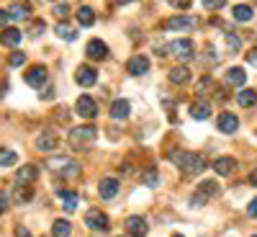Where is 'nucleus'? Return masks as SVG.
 Instances as JSON below:
<instances>
[{
  "label": "nucleus",
  "instance_id": "obj_1",
  "mask_svg": "<svg viewBox=\"0 0 257 237\" xmlns=\"http://www.w3.org/2000/svg\"><path fill=\"white\" fill-rule=\"evenodd\" d=\"M173 163L180 168V173H185V176H198V173H203V170H206L203 155L188 152V149H178V152L173 155Z\"/></svg>",
  "mask_w": 257,
  "mask_h": 237
},
{
  "label": "nucleus",
  "instance_id": "obj_2",
  "mask_svg": "<svg viewBox=\"0 0 257 237\" xmlns=\"http://www.w3.org/2000/svg\"><path fill=\"white\" fill-rule=\"evenodd\" d=\"M98 139V129L93 124H82V126H72L70 134H67V142L72 149H90Z\"/></svg>",
  "mask_w": 257,
  "mask_h": 237
},
{
  "label": "nucleus",
  "instance_id": "obj_3",
  "mask_svg": "<svg viewBox=\"0 0 257 237\" xmlns=\"http://www.w3.org/2000/svg\"><path fill=\"white\" fill-rule=\"evenodd\" d=\"M47 168L52 170V173L62 176V178H77V176H80V165H77L72 157H67V155H57V157H49Z\"/></svg>",
  "mask_w": 257,
  "mask_h": 237
},
{
  "label": "nucleus",
  "instance_id": "obj_4",
  "mask_svg": "<svg viewBox=\"0 0 257 237\" xmlns=\"http://www.w3.org/2000/svg\"><path fill=\"white\" fill-rule=\"evenodd\" d=\"M157 54H173L175 59H193V54H196V47H193L190 39H173V44L170 47H157L155 49Z\"/></svg>",
  "mask_w": 257,
  "mask_h": 237
},
{
  "label": "nucleus",
  "instance_id": "obj_5",
  "mask_svg": "<svg viewBox=\"0 0 257 237\" xmlns=\"http://www.w3.org/2000/svg\"><path fill=\"white\" fill-rule=\"evenodd\" d=\"M216 193H219V183L216 181H201L198 183V191L190 196V204L193 206H203L211 196H216Z\"/></svg>",
  "mask_w": 257,
  "mask_h": 237
},
{
  "label": "nucleus",
  "instance_id": "obj_6",
  "mask_svg": "<svg viewBox=\"0 0 257 237\" xmlns=\"http://www.w3.org/2000/svg\"><path fill=\"white\" fill-rule=\"evenodd\" d=\"M47 83H49V72H47L44 64H34V67L26 72V85L34 88V91H44Z\"/></svg>",
  "mask_w": 257,
  "mask_h": 237
},
{
  "label": "nucleus",
  "instance_id": "obj_7",
  "mask_svg": "<svg viewBox=\"0 0 257 237\" xmlns=\"http://www.w3.org/2000/svg\"><path fill=\"white\" fill-rule=\"evenodd\" d=\"M57 144H59V139H57V132H52V129L39 132V137H36V142H34V147L39 149V152H54Z\"/></svg>",
  "mask_w": 257,
  "mask_h": 237
},
{
  "label": "nucleus",
  "instance_id": "obj_8",
  "mask_svg": "<svg viewBox=\"0 0 257 237\" xmlns=\"http://www.w3.org/2000/svg\"><path fill=\"white\" fill-rule=\"evenodd\" d=\"M75 111H77V116H82V119H95V116H98V103H95L90 96H80V98L75 101Z\"/></svg>",
  "mask_w": 257,
  "mask_h": 237
},
{
  "label": "nucleus",
  "instance_id": "obj_9",
  "mask_svg": "<svg viewBox=\"0 0 257 237\" xmlns=\"http://www.w3.org/2000/svg\"><path fill=\"white\" fill-rule=\"evenodd\" d=\"M85 224H88L90 229H95V232H108V217L100 211V209H90L88 214H85Z\"/></svg>",
  "mask_w": 257,
  "mask_h": 237
},
{
  "label": "nucleus",
  "instance_id": "obj_10",
  "mask_svg": "<svg viewBox=\"0 0 257 237\" xmlns=\"http://www.w3.org/2000/svg\"><path fill=\"white\" fill-rule=\"evenodd\" d=\"M193 26H196V21H193L190 16H173L162 24L165 31H190Z\"/></svg>",
  "mask_w": 257,
  "mask_h": 237
},
{
  "label": "nucleus",
  "instance_id": "obj_11",
  "mask_svg": "<svg viewBox=\"0 0 257 237\" xmlns=\"http://www.w3.org/2000/svg\"><path fill=\"white\" fill-rule=\"evenodd\" d=\"M75 80H77L80 88H93V85L98 83V72H95V67H90V64H82V67H77V72H75Z\"/></svg>",
  "mask_w": 257,
  "mask_h": 237
},
{
  "label": "nucleus",
  "instance_id": "obj_12",
  "mask_svg": "<svg viewBox=\"0 0 257 237\" xmlns=\"http://www.w3.org/2000/svg\"><path fill=\"white\" fill-rule=\"evenodd\" d=\"M216 129H219L221 134H234L239 129V119L234 116V114H229V111H224V114L216 116Z\"/></svg>",
  "mask_w": 257,
  "mask_h": 237
},
{
  "label": "nucleus",
  "instance_id": "obj_13",
  "mask_svg": "<svg viewBox=\"0 0 257 237\" xmlns=\"http://www.w3.org/2000/svg\"><path fill=\"white\" fill-rule=\"evenodd\" d=\"M118 191H121V181L118 178H103L98 183V193H100V199H105V201H111L113 196H118Z\"/></svg>",
  "mask_w": 257,
  "mask_h": 237
},
{
  "label": "nucleus",
  "instance_id": "obj_14",
  "mask_svg": "<svg viewBox=\"0 0 257 237\" xmlns=\"http://www.w3.org/2000/svg\"><path fill=\"white\" fill-rule=\"evenodd\" d=\"M126 232L132 234V237H147L149 224H147L144 217H128V219H126Z\"/></svg>",
  "mask_w": 257,
  "mask_h": 237
},
{
  "label": "nucleus",
  "instance_id": "obj_15",
  "mask_svg": "<svg viewBox=\"0 0 257 237\" xmlns=\"http://www.w3.org/2000/svg\"><path fill=\"white\" fill-rule=\"evenodd\" d=\"M36 178H39V168L24 165V168H18V173H16V186H31Z\"/></svg>",
  "mask_w": 257,
  "mask_h": 237
},
{
  "label": "nucleus",
  "instance_id": "obj_16",
  "mask_svg": "<svg viewBox=\"0 0 257 237\" xmlns=\"http://www.w3.org/2000/svg\"><path fill=\"white\" fill-rule=\"evenodd\" d=\"M211 168L216 170V176H231L234 170H237V160L229 157V155H224V157H216V160H213Z\"/></svg>",
  "mask_w": 257,
  "mask_h": 237
},
{
  "label": "nucleus",
  "instance_id": "obj_17",
  "mask_svg": "<svg viewBox=\"0 0 257 237\" xmlns=\"http://www.w3.org/2000/svg\"><path fill=\"white\" fill-rule=\"evenodd\" d=\"M224 83L229 85V88H242V85L247 83V72L242 67H229L226 75H224Z\"/></svg>",
  "mask_w": 257,
  "mask_h": 237
},
{
  "label": "nucleus",
  "instance_id": "obj_18",
  "mask_svg": "<svg viewBox=\"0 0 257 237\" xmlns=\"http://www.w3.org/2000/svg\"><path fill=\"white\" fill-rule=\"evenodd\" d=\"M190 116L196 119V121H206V119L211 116V103L203 101V98L193 101V103H190Z\"/></svg>",
  "mask_w": 257,
  "mask_h": 237
},
{
  "label": "nucleus",
  "instance_id": "obj_19",
  "mask_svg": "<svg viewBox=\"0 0 257 237\" xmlns=\"http://www.w3.org/2000/svg\"><path fill=\"white\" fill-rule=\"evenodd\" d=\"M21 34L16 26H8V29H3V34H0V44L3 47H8V49H16L18 44H21Z\"/></svg>",
  "mask_w": 257,
  "mask_h": 237
},
{
  "label": "nucleus",
  "instance_id": "obj_20",
  "mask_svg": "<svg viewBox=\"0 0 257 237\" xmlns=\"http://www.w3.org/2000/svg\"><path fill=\"white\" fill-rule=\"evenodd\" d=\"M85 52H88L90 59H105V57H108V47H105L103 39H90V41H88V49H85Z\"/></svg>",
  "mask_w": 257,
  "mask_h": 237
},
{
  "label": "nucleus",
  "instance_id": "obj_21",
  "mask_svg": "<svg viewBox=\"0 0 257 237\" xmlns=\"http://www.w3.org/2000/svg\"><path fill=\"white\" fill-rule=\"evenodd\" d=\"M126 70L132 72V75H147V72H149V59H147L144 54H137V57L128 59Z\"/></svg>",
  "mask_w": 257,
  "mask_h": 237
},
{
  "label": "nucleus",
  "instance_id": "obj_22",
  "mask_svg": "<svg viewBox=\"0 0 257 237\" xmlns=\"http://www.w3.org/2000/svg\"><path fill=\"white\" fill-rule=\"evenodd\" d=\"M128 114H132V103H128L126 98H116L113 103H111V119H126Z\"/></svg>",
  "mask_w": 257,
  "mask_h": 237
},
{
  "label": "nucleus",
  "instance_id": "obj_23",
  "mask_svg": "<svg viewBox=\"0 0 257 237\" xmlns=\"http://www.w3.org/2000/svg\"><path fill=\"white\" fill-rule=\"evenodd\" d=\"M231 16H234V21H237V24H247V21L254 18V11H252V6H247V3H237V6L231 8Z\"/></svg>",
  "mask_w": 257,
  "mask_h": 237
},
{
  "label": "nucleus",
  "instance_id": "obj_24",
  "mask_svg": "<svg viewBox=\"0 0 257 237\" xmlns=\"http://www.w3.org/2000/svg\"><path fill=\"white\" fill-rule=\"evenodd\" d=\"M170 83H173V85H185V83H190V70L185 67V64H178V67H173V70H170Z\"/></svg>",
  "mask_w": 257,
  "mask_h": 237
},
{
  "label": "nucleus",
  "instance_id": "obj_25",
  "mask_svg": "<svg viewBox=\"0 0 257 237\" xmlns=\"http://www.w3.org/2000/svg\"><path fill=\"white\" fill-rule=\"evenodd\" d=\"M31 13H34V8L26 6V3H11V8H8V16L16 18V21H29Z\"/></svg>",
  "mask_w": 257,
  "mask_h": 237
},
{
  "label": "nucleus",
  "instance_id": "obj_26",
  "mask_svg": "<svg viewBox=\"0 0 257 237\" xmlns=\"http://www.w3.org/2000/svg\"><path fill=\"white\" fill-rule=\"evenodd\" d=\"M57 193H59V199L64 201V204H62V209L67 211V214H72V211L77 209V201H80V199H77V193H72V191H62V188H59Z\"/></svg>",
  "mask_w": 257,
  "mask_h": 237
},
{
  "label": "nucleus",
  "instance_id": "obj_27",
  "mask_svg": "<svg viewBox=\"0 0 257 237\" xmlns=\"http://www.w3.org/2000/svg\"><path fill=\"white\" fill-rule=\"evenodd\" d=\"M54 34H57L62 41H75V39H77V29L70 26V24H64V21L54 26Z\"/></svg>",
  "mask_w": 257,
  "mask_h": 237
},
{
  "label": "nucleus",
  "instance_id": "obj_28",
  "mask_svg": "<svg viewBox=\"0 0 257 237\" xmlns=\"http://www.w3.org/2000/svg\"><path fill=\"white\" fill-rule=\"evenodd\" d=\"M13 199L18 204H31L34 201V188L31 186H16L13 188Z\"/></svg>",
  "mask_w": 257,
  "mask_h": 237
},
{
  "label": "nucleus",
  "instance_id": "obj_29",
  "mask_svg": "<svg viewBox=\"0 0 257 237\" xmlns=\"http://www.w3.org/2000/svg\"><path fill=\"white\" fill-rule=\"evenodd\" d=\"M77 24L80 26H93L95 24V13H93L90 6H80L77 8Z\"/></svg>",
  "mask_w": 257,
  "mask_h": 237
},
{
  "label": "nucleus",
  "instance_id": "obj_30",
  "mask_svg": "<svg viewBox=\"0 0 257 237\" xmlns=\"http://www.w3.org/2000/svg\"><path fill=\"white\" fill-rule=\"evenodd\" d=\"M237 103L242 106V109H252V106L257 103V91H239L237 93Z\"/></svg>",
  "mask_w": 257,
  "mask_h": 237
},
{
  "label": "nucleus",
  "instance_id": "obj_31",
  "mask_svg": "<svg viewBox=\"0 0 257 237\" xmlns=\"http://www.w3.org/2000/svg\"><path fill=\"white\" fill-rule=\"evenodd\" d=\"M70 232H72V224L67 219H57L52 224V237H70Z\"/></svg>",
  "mask_w": 257,
  "mask_h": 237
},
{
  "label": "nucleus",
  "instance_id": "obj_32",
  "mask_svg": "<svg viewBox=\"0 0 257 237\" xmlns=\"http://www.w3.org/2000/svg\"><path fill=\"white\" fill-rule=\"evenodd\" d=\"M18 163V155L8 147H0V168H13Z\"/></svg>",
  "mask_w": 257,
  "mask_h": 237
},
{
  "label": "nucleus",
  "instance_id": "obj_33",
  "mask_svg": "<svg viewBox=\"0 0 257 237\" xmlns=\"http://www.w3.org/2000/svg\"><path fill=\"white\" fill-rule=\"evenodd\" d=\"M226 47H229V52H239V47H242V36H239V34H234V31H226Z\"/></svg>",
  "mask_w": 257,
  "mask_h": 237
},
{
  "label": "nucleus",
  "instance_id": "obj_34",
  "mask_svg": "<svg viewBox=\"0 0 257 237\" xmlns=\"http://www.w3.org/2000/svg\"><path fill=\"white\" fill-rule=\"evenodd\" d=\"M144 186H149V188H157V186H160L157 170H147V173H144Z\"/></svg>",
  "mask_w": 257,
  "mask_h": 237
},
{
  "label": "nucleus",
  "instance_id": "obj_35",
  "mask_svg": "<svg viewBox=\"0 0 257 237\" xmlns=\"http://www.w3.org/2000/svg\"><path fill=\"white\" fill-rule=\"evenodd\" d=\"M24 62H26V54H24V52H13L11 59H8L11 67H24Z\"/></svg>",
  "mask_w": 257,
  "mask_h": 237
},
{
  "label": "nucleus",
  "instance_id": "obj_36",
  "mask_svg": "<svg viewBox=\"0 0 257 237\" xmlns=\"http://www.w3.org/2000/svg\"><path fill=\"white\" fill-rule=\"evenodd\" d=\"M211 88H213V77H211V75H203L201 83H198V96H203V93L211 91Z\"/></svg>",
  "mask_w": 257,
  "mask_h": 237
},
{
  "label": "nucleus",
  "instance_id": "obj_37",
  "mask_svg": "<svg viewBox=\"0 0 257 237\" xmlns=\"http://www.w3.org/2000/svg\"><path fill=\"white\" fill-rule=\"evenodd\" d=\"M203 57H206L203 62H208V64H216V62H219V52H216V49H213L211 44L206 47V52H203Z\"/></svg>",
  "mask_w": 257,
  "mask_h": 237
},
{
  "label": "nucleus",
  "instance_id": "obj_38",
  "mask_svg": "<svg viewBox=\"0 0 257 237\" xmlns=\"http://www.w3.org/2000/svg\"><path fill=\"white\" fill-rule=\"evenodd\" d=\"M11 206V193L8 191H0V214H6Z\"/></svg>",
  "mask_w": 257,
  "mask_h": 237
},
{
  "label": "nucleus",
  "instance_id": "obj_39",
  "mask_svg": "<svg viewBox=\"0 0 257 237\" xmlns=\"http://www.w3.org/2000/svg\"><path fill=\"white\" fill-rule=\"evenodd\" d=\"M52 11L59 16V18H64L67 16V11H70V6H64V3H57V6H52Z\"/></svg>",
  "mask_w": 257,
  "mask_h": 237
},
{
  "label": "nucleus",
  "instance_id": "obj_40",
  "mask_svg": "<svg viewBox=\"0 0 257 237\" xmlns=\"http://www.w3.org/2000/svg\"><path fill=\"white\" fill-rule=\"evenodd\" d=\"M247 214H249L252 219H257V199H252V201L247 204Z\"/></svg>",
  "mask_w": 257,
  "mask_h": 237
},
{
  "label": "nucleus",
  "instance_id": "obj_41",
  "mask_svg": "<svg viewBox=\"0 0 257 237\" xmlns=\"http://www.w3.org/2000/svg\"><path fill=\"white\" fill-rule=\"evenodd\" d=\"M8 21H11L8 11H3V8H0V29H8Z\"/></svg>",
  "mask_w": 257,
  "mask_h": 237
},
{
  "label": "nucleus",
  "instance_id": "obj_42",
  "mask_svg": "<svg viewBox=\"0 0 257 237\" xmlns=\"http://www.w3.org/2000/svg\"><path fill=\"white\" fill-rule=\"evenodd\" d=\"M247 62H249V64H254V67H257V47L247 52Z\"/></svg>",
  "mask_w": 257,
  "mask_h": 237
},
{
  "label": "nucleus",
  "instance_id": "obj_43",
  "mask_svg": "<svg viewBox=\"0 0 257 237\" xmlns=\"http://www.w3.org/2000/svg\"><path fill=\"white\" fill-rule=\"evenodd\" d=\"M16 237H34V234H31L24 224H21V227H16Z\"/></svg>",
  "mask_w": 257,
  "mask_h": 237
},
{
  "label": "nucleus",
  "instance_id": "obj_44",
  "mask_svg": "<svg viewBox=\"0 0 257 237\" xmlns=\"http://www.w3.org/2000/svg\"><path fill=\"white\" fill-rule=\"evenodd\" d=\"M203 6H206V8H216V11H221L226 3H224V0H219V3H211V0H208V3H203Z\"/></svg>",
  "mask_w": 257,
  "mask_h": 237
},
{
  "label": "nucleus",
  "instance_id": "obj_45",
  "mask_svg": "<svg viewBox=\"0 0 257 237\" xmlns=\"http://www.w3.org/2000/svg\"><path fill=\"white\" fill-rule=\"evenodd\" d=\"M52 96H54V88H52V91H49V88H44V91H41V98H44V101H49Z\"/></svg>",
  "mask_w": 257,
  "mask_h": 237
},
{
  "label": "nucleus",
  "instance_id": "obj_46",
  "mask_svg": "<svg viewBox=\"0 0 257 237\" xmlns=\"http://www.w3.org/2000/svg\"><path fill=\"white\" fill-rule=\"evenodd\" d=\"M249 186H254V188H257V168L249 173Z\"/></svg>",
  "mask_w": 257,
  "mask_h": 237
},
{
  "label": "nucleus",
  "instance_id": "obj_47",
  "mask_svg": "<svg viewBox=\"0 0 257 237\" xmlns=\"http://www.w3.org/2000/svg\"><path fill=\"white\" fill-rule=\"evenodd\" d=\"M173 6H175V8H183V11H185V8H190L188 0H180V3H173Z\"/></svg>",
  "mask_w": 257,
  "mask_h": 237
},
{
  "label": "nucleus",
  "instance_id": "obj_48",
  "mask_svg": "<svg viewBox=\"0 0 257 237\" xmlns=\"http://www.w3.org/2000/svg\"><path fill=\"white\" fill-rule=\"evenodd\" d=\"M173 237H183V234H173Z\"/></svg>",
  "mask_w": 257,
  "mask_h": 237
},
{
  "label": "nucleus",
  "instance_id": "obj_49",
  "mask_svg": "<svg viewBox=\"0 0 257 237\" xmlns=\"http://www.w3.org/2000/svg\"><path fill=\"white\" fill-rule=\"evenodd\" d=\"M252 237H257V234H252Z\"/></svg>",
  "mask_w": 257,
  "mask_h": 237
}]
</instances>
